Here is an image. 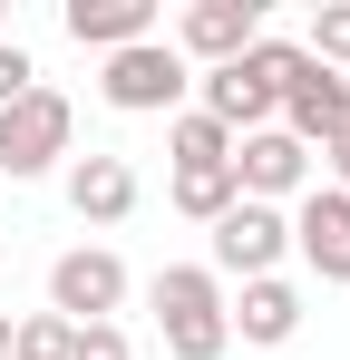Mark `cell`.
I'll return each mask as SVG.
<instances>
[{
    "label": "cell",
    "mask_w": 350,
    "mask_h": 360,
    "mask_svg": "<svg viewBox=\"0 0 350 360\" xmlns=\"http://www.w3.org/2000/svg\"><path fill=\"white\" fill-rule=\"evenodd\" d=\"M302 59V39H253L243 59H224V68H195V108L224 127V136H253V127H273V108H283V68Z\"/></svg>",
    "instance_id": "obj_1"
},
{
    "label": "cell",
    "mask_w": 350,
    "mask_h": 360,
    "mask_svg": "<svg viewBox=\"0 0 350 360\" xmlns=\"http://www.w3.org/2000/svg\"><path fill=\"white\" fill-rule=\"evenodd\" d=\"M146 311H156V341L166 360H224L233 351V321H224V283L205 263H166L146 283Z\"/></svg>",
    "instance_id": "obj_2"
},
{
    "label": "cell",
    "mask_w": 350,
    "mask_h": 360,
    "mask_svg": "<svg viewBox=\"0 0 350 360\" xmlns=\"http://www.w3.org/2000/svg\"><path fill=\"white\" fill-rule=\"evenodd\" d=\"M185 88H195V68L166 49V30H156V39H136V49H117V59L98 68V98H108L117 117H175V108H185Z\"/></svg>",
    "instance_id": "obj_3"
},
{
    "label": "cell",
    "mask_w": 350,
    "mask_h": 360,
    "mask_svg": "<svg viewBox=\"0 0 350 360\" xmlns=\"http://www.w3.org/2000/svg\"><path fill=\"white\" fill-rule=\"evenodd\" d=\"M68 136H78V108H68L58 88H30L20 108H0V176L10 185L49 176L58 156H68Z\"/></svg>",
    "instance_id": "obj_4"
},
{
    "label": "cell",
    "mask_w": 350,
    "mask_h": 360,
    "mask_svg": "<svg viewBox=\"0 0 350 360\" xmlns=\"http://www.w3.org/2000/svg\"><path fill=\"white\" fill-rule=\"evenodd\" d=\"M49 311L68 331H88V321H117L127 311V263H117L108 243H78V253H58L49 263Z\"/></svg>",
    "instance_id": "obj_5"
},
{
    "label": "cell",
    "mask_w": 350,
    "mask_h": 360,
    "mask_svg": "<svg viewBox=\"0 0 350 360\" xmlns=\"http://www.w3.org/2000/svg\"><path fill=\"white\" fill-rule=\"evenodd\" d=\"M253 39H263V0H185L175 30H166V49L185 68H224V59H243Z\"/></svg>",
    "instance_id": "obj_6"
},
{
    "label": "cell",
    "mask_w": 350,
    "mask_h": 360,
    "mask_svg": "<svg viewBox=\"0 0 350 360\" xmlns=\"http://www.w3.org/2000/svg\"><path fill=\"white\" fill-rule=\"evenodd\" d=\"M233 195H243V205H302V195H311V146L283 136V127L233 136Z\"/></svg>",
    "instance_id": "obj_7"
},
{
    "label": "cell",
    "mask_w": 350,
    "mask_h": 360,
    "mask_svg": "<svg viewBox=\"0 0 350 360\" xmlns=\"http://www.w3.org/2000/svg\"><path fill=\"white\" fill-rule=\"evenodd\" d=\"M283 253H292V214L283 205H233L224 224H214V283H263V273H283Z\"/></svg>",
    "instance_id": "obj_8"
},
{
    "label": "cell",
    "mask_w": 350,
    "mask_h": 360,
    "mask_svg": "<svg viewBox=\"0 0 350 360\" xmlns=\"http://www.w3.org/2000/svg\"><path fill=\"white\" fill-rule=\"evenodd\" d=\"M273 127L302 136V146H331V136L350 127V78H341V68H321V59H292V68H283V108H273Z\"/></svg>",
    "instance_id": "obj_9"
},
{
    "label": "cell",
    "mask_w": 350,
    "mask_h": 360,
    "mask_svg": "<svg viewBox=\"0 0 350 360\" xmlns=\"http://www.w3.org/2000/svg\"><path fill=\"white\" fill-rule=\"evenodd\" d=\"M292 253L321 273V283H350V195L341 185H311L292 205Z\"/></svg>",
    "instance_id": "obj_10"
},
{
    "label": "cell",
    "mask_w": 350,
    "mask_h": 360,
    "mask_svg": "<svg viewBox=\"0 0 350 360\" xmlns=\"http://www.w3.org/2000/svg\"><path fill=\"white\" fill-rule=\"evenodd\" d=\"M224 321H233V341H253V351H283L292 331H302V283L263 273V283L224 292Z\"/></svg>",
    "instance_id": "obj_11"
},
{
    "label": "cell",
    "mask_w": 350,
    "mask_h": 360,
    "mask_svg": "<svg viewBox=\"0 0 350 360\" xmlns=\"http://www.w3.org/2000/svg\"><path fill=\"white\" fill-rule=\"evenodd\" d=\"M58 20H68V39H78V49H98V59L136 49V39H156V0H68Z\"/></svg>",
    "instance_id": "obj_12"
},
{
    "label": "cell",
    "mask_w": 350,
    "mask_h": 360,
    "mask_svg": "<svg viewBox=\"0 0 350 360\" xmlns=\"http://www.w3.org/2000/svg\"><path fill=\"white\" fill-rule=\"evenodd\" d=\"M68 214L78 224H127L136 214V166L127 156H78L68 166Z\"/></svg>",
    "instance_id": "obj_13"
},
{
    "label": "cell",
    "mask_w": 350,
    "mask_h": 360,
    "mask_svg": "<svg viewBox=\"0 0 350 360\" xmlns=\"http://www.w3.org/2000/svg\"><path fill=\"white\" fill-rule=\"evenodd\" d=\"M175 214H195V224H224L233 205H243V195H233V166H175Z\"/></svg>",
    "instance_id": "obj_14"
},
{
    "label": "cell",
    "mask_w": 350,
    "mask_h": 360,
    "mask_svg": "<svg viewBox=\"0 0 350 360\" xmlns=\"http://www.w3.org/2000/svg\"><path fill=\"white\" fill-rule=\"evenodd\" d=\"M166 156L175 166H233V136L205 117V108H175L166 117Z\"/></svg>",
    "instance_id": "obj_15"
},
{
    "label": "cell",
    "mask_w": 350,
    "mask_h": 360,
    "mask_svg": "<svg viewBox=\"0 0 350 360\" xmlns=\"http://www.w3.org/2000/svg\"><path fill=\"white\" fill-rule=\"evenodd\" d=\"M302 59H321V68H341V78H350V0H321V10H311Z\"/></svg>",
    "instance_id": "obj_16"
},
{
    "label": "cell",
    "mask_w": 350,
    "mask_h": 360,
    "mask_svg": "<svg viewBox=\"0 0 350 360\" xmlns=\"http://www.w3.org/2000/svg\"><path fill=\"white\" fill-rule=\"evenodd\" d=\"M68 341H78V331H68L58 311H30V321H10V360H68Z\"/></svg>",
    "instance_id": "obj_17"
},
{
    "label": "cell",
    "mask_w": 350,
    "mask_h": 360,
    "mask_svg": "<svg viewBox=\"0 0 350 360\" xmlns=\"http://www.w3.org/2000/svg\"><path fill=\"white\" fill-rule=\"evenodd\" d=\"M30 88H39V59H30L20 39H0V108H20Z\"/></svg>",
    "instance_id": "obj_18"
},
{
    "label": "cell",
    "mask_w": 350,
    "mask_h": 360,
    "mask_svg": "<svg viewBox=\"0 0 350 360\" xmlns=\"http://www.w3.org/2000/svg\"><path fill=\"white\" fill-rule=\"evenodd\" d=\"M68 360H136V341H127L117 321H88V331L68 341Z\"/></svg>",
    "instance_id": "obj_19"
},
{
    "label": "cell",
    "mask_w": 350,
    "mask_h": 360,
    "mask_svg": "<svg viewBox=\"0 0 350 360\" xmlns=\"http://www.w3.org/2000/svg\"><path fill=\"white\" fill-rule=\"evenodd\" d=\"M321 166H331V185H341V195H350V127H341V136H331V146H321Z\"/></svg>",
    "instance_id": "obj_20"
},
{
    "label": "cell",
    "mask_w": 350,
    "mask_h": 360,
    "mask_svg": "<svg viewBox=\"0 0 350 360\" xmlns=\"http://www.w3.org/2000/svg\"><path fill=\"white\" fill-rule=\"evenodd\" d=\"M0 360H10V311H0Z\"/></svg>",
    "instance_id": "obj_21"
},
{
    "label": "cell",
    "mask_w": 350,
    "mask_h": 360,
    "mask_svg": "<svg viewBox=\"0 0 350 360\" xmlns=\"http://www.w3.org/2000/svg\"><path fill=\"white\" fill-rule=\"evenodd\" d=\"M0 39H10V10H0Z\"/></svg>",
    "instance_id": "obj_22"
}]
</instances>
